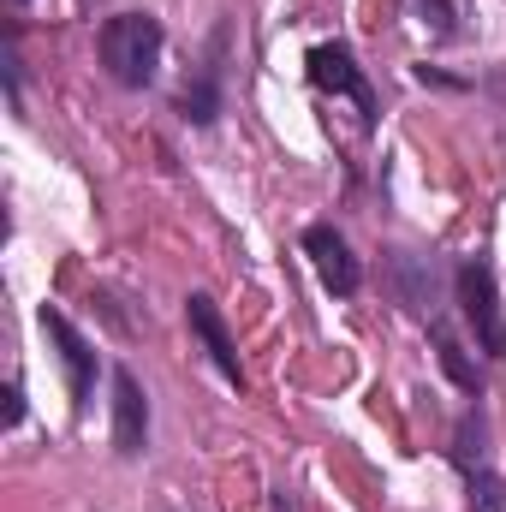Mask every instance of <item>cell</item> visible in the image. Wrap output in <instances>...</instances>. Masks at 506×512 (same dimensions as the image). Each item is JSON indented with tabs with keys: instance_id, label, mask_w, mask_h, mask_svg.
Masks as SVG:
<instances>
[{
	"instance_id": "cell-1",
	"label": "cell",
	"mask_w": 506,
	"mask_h": 512,
	"mask_svg": "<svg viewBox=\"0 0 506 512\" xmlns=\"http://www.w3.org/2000/svg\"><path fill=\"white\" fill-rule=\"evenodd\" d=\"M161 48H167V30L155 12H114L96 36V54L120 90H149L161 78Z\"/></svg>"
},
{
	"instance_id": "cell-2",
	"label": "cell",
	"mask_w": 506,
	"mask_h": 512,
	"mask_svg": "<svg viewBox=\"0 0 506 512\" xmlns=\"http://www.w3.org/2000/svg\"><path fill=\"white\" fill-rule=\"evenodd\" d=\"M453 292H459L465 328L477 334V352H483L489 364H506V310H501V292H495L489 256H465L459 274H453Z\"/></svg>"
},
{
	"instance_id": "cell-3",
	"label": "cell",
	"mask_w": 506,
	"mask_h": 512,
	"mask_svg": "<svg viewBox=\"0 0 506 512\" xmlns=\"http://www.w3.org/2000/svg\"><path fill=\"white\" fill-rule=\"evenodd\" d=\"M304 66H310V84L322 96H346L358 108V120L376 126V90H370V78H364V66H358V54L346 42H316Z\"/></svg>"
},
{
	"instance_id": "cell-4",
	"label": "cell",
	"mask_w": 506,
	"mask_h": 512,
	"mask_svg": "<svg viewBox=\"0 0 506 512\" xmlns=\"http://www.w3.org/2000/svg\"><path fill=\"white\" fill-rule=\"evenodd\" d=\"M304 256L316 262V280H322L334 298H352V292L364 286V262L352 256L346 233H340L334 221H310V227H304Z\"/></svg>"
},
{
	"instance_id": "cell-5",
	"label": "cell",
	"mask_w": 506,
	"mask_h": 512,
	"mask_svg": "<svg viewBox=\"0 0 506 512\" xmlns=\"http://www.w3.org/2000/svg\"><path fill=\"white\" fill-rule=\"evenodd\" d=\"M185 322H191V334H197V346L209 352V364L227 376L233 387H245V364H239V340L227 334V316H221V304L209 298V292H191L185 298Z\"/></svg>"
},
{
	"instance_id": "cell-6",
	"label": "cell",
	"mask_w": 506,
	"mask_h": 512,
	"mask_svg": "<svg viewBox=\"0 0 506 512\" xmlns=\"http://www.w3.org/2000/svg\"><path fill=\"white\" fill-rule=\"evenodd\" d=\"M42 328H48V340L60 346V364H66V382H72V405L84 411L90 405V393H96V370H102V358H96V346L60 316V310H42Z\"/></svg>"
},
{
	"instance_id": "cell-7",
	"label": "cell",
	"mask_w": 506,
	"mask_h": 512,
	"mask_svg": "<svg viewBox=\"0 0 506 512\" xmlns=\"http://www.w3.org/2000/svg\"><path fill=\"white\" fill-rule=\"evenodd\" d=\"M387 274H393V292H399V304L405 310H417V316H441V268H435V256H417V251H387Z\"/></svg>"
},
{
	"instance_id": "cell-8",
	"label": "cell",
	"mask_w": 506,
	"mask_h": 512,
	"mask_svg": "<svg viewBox=\"0 0 506 512\" xmlns=\"http://www.w3.org/2000/svg\"><path fill=\"white\" fill-rule=\"evenodd\" d=\"M149 447V399L131 370H114V453L137 459Z\"/></svg>"
},
{
	"instance_id": "cell-9",
	"label": "cell",
	"mask_w": 506,
	"mask_h": 512,
	"mask_svg": "<svg viewBox=\"0 0 506 512\" xmlns=\"http://www.w3.org/2000/svg\"><path fill=\"white\" fill-rule=\"evenodd\" d=\"M221 48H227V36L215 30L209 60H203V66H197V78L179 90V114H185L191 126H215V120H221Z\"/></svg>"
},
{
	"instance_id": "cell-10",
	"label": "cell",
	"mask_w": 506,
	"mask_h": 512,
	"mask_svg": "<svg viewBox=\"0 0 506 512\" xmlns=\"http://www.w3.org/2000/svg\"><path fill=\"white\" fill-rule=\"evenodd\" d=\"M429 340H435V358H441L447 382L459 387V393H477V399H483V370H477V358H471V352H465V346L453 340V328H447L441 316L429 322Z\"/></svg>"
},
{
	"instance_id": "cell-11",
	"label": "cell",
	"mask_w": 506,
	"mask_h": 512,
	"mask_svg": "<svg viewBox=\"0 0 506 512\" xmlns=\"http://www.w3.org/2000/svg\"><path fill=\"white\" fill-rule=\"evenodd\" d=\"M453 465L459 471H483L489 465V417H483V405H471L459 417V429H453Z\"/></svg>"
},
{
	"instance_id": "cell-12",
	"label": "cell",
	"mask_w": 506,
	"mask_h": 512,
	"mask_svg": "<svg viewBox=\"0 0 506 512\" xmlns=\"http://www.w3.org/2000/svg\"><path fill=\"white\" fill-rule=\"evenodd\" d=\"M465 489H471V507L477 512H506V483L495 477V465L465 471Z\"/></svg>"
},
{
	"instance_id": "cell-13",
	"label": "cell",
	"mask_w": 506,
	"mask_h": 512,
	"mask_svg": "<svg viewBox=\"0 0 506 512\" xmlns=\"http://www.w3.org/2000/svg\"><path fill=\"white\" fill-rule=\"evenodd\" d=\"M411 6H417V18H423L435 36H453V30H459V24H453V0H411Z\"/></svg>"
},
{
	"instance_id": "cell-14",
	"label": "cell",
	"mask_w": 506,
	"mask_h": 512,
	"mask_svg": "<svg viewBox=\"0 0 506 512\" xmlns=\"http://www.w3.org/2000/svg\"><path fill=\"white\" fill-rule=\"evenodd\" d=\"M0 66H6V96L18 102V90H24V60H18V42H12V36H6V60H0Z\"/></svg>"
},
{
	"instance_id": "cell-15",
	"label": "cell",
	"mask_w": 506,
	"mask_h": 512,
	"mask_svg": "<svg viewBox=\"0 0 506 512\" xmlns=\"http://www.w3.org/2000/svg\"><path fill=\"white\" fill-rule=\"evenodd\" d=\"M24 423V387L6 382V429H18Z\"/></svg>"
},
{
	"instance_id": "cell-16",
	"label": "cell",
	"mask_w": 506,
	"mask_h": 512,
	"mask_svg": "<svg viewBox=\"0 0 506 512\" xmlns=\"http://www.w3.org/2000/svg\"><path fill=\"white\" fill-rule=\"evenodd\" d=\"M274 512H298V507H292V495H286V489H274Z\"/></svg>"
},
{
	"instance_id": "cell-17",
	"label": "cell",
	"mask_w": 506,
	"mask_h": 512,
	"mask_svg": "<svg viewBox=\"0 0 506 512\" xmlns=\"http://www.w3.org/2000/svg\"><path fill=\"white\" fill-rule=\"evenodd\" d=\"M12 6H24V0H12Z\"/></svg>"
}]
</instances>
